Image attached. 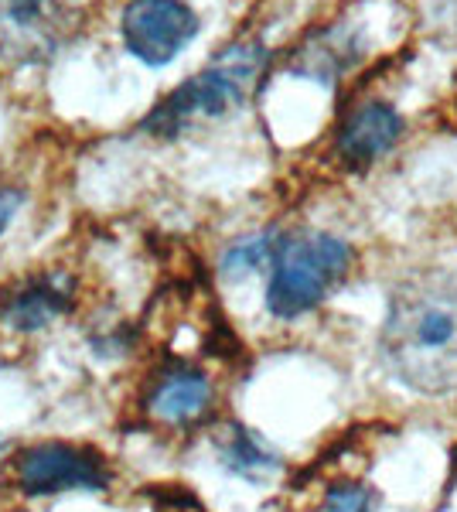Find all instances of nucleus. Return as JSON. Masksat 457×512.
Returning <instances> with one entry per match:
<instances>
[{"label":"nucleus","mask_w":457,"mask_h":512,"mask_svg":"<svg viewBox=\"0 0 457 512\" xmlns=\"http://www.w3.org/2000/svg\"><path fill=\"white\" fill-rule=\"evenodd\" d=\"M382 355L403 386L444 396L457 386V284L444 274L403 280L382 325Z\"/></svg>","instance_id":"1"},{"label":"nucleus","mask_w":457,"mask_h":512,"mask_svg":"<svg viewBox=\"0 0 457 512\" xmlns=\"http://www.w3.org/2000/svg\"><path fill=\"white\" fill-rule=\"evenodd\" d=\"M263 62L267 52L260 45H232L209 69L185 79L164 103H157L144 120V130L154 137H178L202 120L226 117L236 106H243Z\"/></svg>","instance_id":"2"},{"label":"nucleus","mask_w":457,"mask_h":512,"mask_svg":"<svg viewBox=\"0 0 457 512\" xmlns=\"http://www.w3.org/2000/svg\"><path fill=\"white\" fill-rule=\"evenodd\" d=\"M267 308L273 318H304L328 301V294L352 270V246L328 233H301L280 239L270 263Z\"/></svg>","instance_id":"3"},{"label":"nucleus","mask_w":457,"mask_h":512,"mask_svg":"<svg viewBox=\"0 0 457 512\" xmlns=\"http://www.w3.org/2000/svg\"><path fill=\"white\" fill-rule=\"evenodd\" d=\"M76 31L69 0H0V59L31 69L52 62Z\"/></svg>","instance_id":"4"},{"label":"nucleus","mask_w":457,"mask_h":512,"mask_svg":"<svg viewBox=\"0 0 457 512\" xmlns=\"http://www.w3.org/2000/svg\"><path fill=\"white\" fill-rule=\"evenodd\" d=\"M198 14L185 0H130L123 7L120 35L127 52L151 69H164L195 41Z\"/></svg>","instance_id":"5"},{"label":"nucleus","mask_w":457,"mask_h":512,"mask_svg":"<svg viewBox=\"0 0 457 512\" xmlns=\"http://www.w3.org/2000/svg\"><path fill=\"white\" fill-rule=\"evenodd\" d=\"M113 475L106 458L82 444H35L18 458V485L24 495L103 492Z\"/></svg>","instance_id":"6"},{"label":"nucleus","mask_w":457,"mask_h":512,"mask_svg":"<svg viewBox=\"0 0 457 512\" xmlns=\"http://www.w3.org/2000/svg\"><path fill=\"white\" fill-rule=\"evenodd\" d=\"M400 137H403L400 110L393 103H382V99H369L359 110L348 113L345 123L338 127L335 151L345 168L365 171L379 158H386Z\"/></svg>","instance_id":"7"},{"label":"nucleus","mask_w":457,"mask_h":512,"mask_svg":"<svg viewBox=\"0 0 457 512\" xmlns=\"http://www.w3.org/2000/svg\"><path fill=\"white\" fill-rule=\"evenodd\" d=\"M212 407V383L202 369L174 362L154 376L147 390V410L168 424H188Z\"/></svg>","instance_id":"8"},{"label":"nucleus","mask_w":457,"mask_h":512,"mask_svg":"<svg viewBox=\"0 0 457 512\" xmlns=\"http://www.w3.org/2000/svg\"><path fill=\"white\" fill-rule=\"evenodd\" d=\"M72 308V284L65 277H38L14 287L7 304L0 308L7 328L14 332H41L55 318H62Z\"/></svg>","instance_id":"9"},{"label":"nucleus","mask_w":457,"mask_h":512,"mask_svg":"<svg viewBox=\"0 0 457 512\" xmlns=\"http://www.w3.org/2000/svg\"><path fill=\"white\" fill-rule=\"evenodd\" d=\"M219 461L229 475L246 478V482H263L280 468L277 451L267 448V441H260L243 424H229L226 434L219 437Z\"/></svg>","instance_id":"10"},{"label":"nucleus","mask_w":457,"mask_h":512,"mask_svg":"<svg viewBox=\"0 0 457 512\" xmlns=\"http://www.w3.org/2000/svg\"><path fill=\"white\" fill-rule=\"evenodd\" d=\"M277 253V236H249L239 239L236 246H229L222 256V274L226 277H249L256 270H263L267 263H273Z\"/></svg>","instance_id":"11"},{"label":"nucleus","mask_w":457,"mask_h":512,"mask_svg":"<svg viewBox=\"0 0 457 512\" xmlns=\"http://www.w3.org/2000/svg\"><path fill=\"white\" fill-rule=\"evenodd\" d=\"M324 512H376V492L362 482H338L324 495Z\"/></svg>","instance_id":"12"},{"label":"nucleus","mask_w":457,"mask_h":512,"mask_svg":"<svg viewBox=\"0 0 457 512\" xmlns=\"http://www.w3.org/2000/svg\"><path fill=\"white\" fill-rule=\"evenodd\" d=\"M21 202H24V192H21V188H11V185L0 188V233H4V229L11 226V219L18 216Z\"/></svg>","instance_id":"13"}]
</instances>
